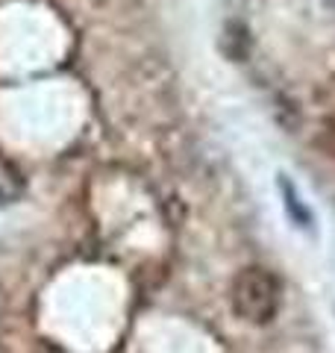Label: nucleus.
<instances>
[{
  "mask_svg": "<svg viewBox=\"0 0 335 353\" xmlns=\"http://www.w3.org/2000/svg\"><path fill=\"white\" fill-rule=\"evenodd\" d=\"M230 301L241 321L262 327L276 318L279 303H283V285H279V280L267 268L253 265V268H244L236 274L230 289Z\"/></svg>",
  "mask_w": 335,
  "mask_h": 353,
  "instance_id": "f257e3e1",
  "label": "nucleus"
},
{
  "mask_svg": "<svg viewBox=\"0 0 335 353\" xmlns=\"http://www.w3.org/2000/svg\"><path fill=\"white\" fill-rule=\"evenodd\" d=\"M279 189H283V201H285V209H288V215H292V221H294L297 227L309 230L312 227V212L303 206V201H300L297 189L288 180H279Z\"/></svg>",
  "mask_w": 335,
  "mask_h": 353,
  "instance_id": "20e7f679",
  "label": "nucleus"
},
{
  "mask_svg": "<svg viewBox=\"0 0 335 353\" xmlns=\"http://www.w3.org/2000/svg\"><path fill=\"white\" fill-rule=\"evenodd\" d=\"M329 3H332V6H335V0H329Z\"/></svg>",
  "mask_w": 335,
  "mask_h": 353,
  "instance_id": "39448f33",
  "label": "nucleus"
},
{
  "mask_svg": "<svg viewBox=\"0 0 335 353\" xmlns=\"http://www.w3.org/2000/svg\"><path fill=\"white\" fill-rule=\"evenodd\" d=\"M221 48H223V53H227L232 62H241L250 53V32H247V27L238 24V21H230V24L223 27Z\"/></svg>",
  "mask_w": 335,
  "mask_h": 353,
  "instance_id": "7ed1b4c3",
  "label": "nucleus"
},
{
  "mask_svg": "<svg viewBox=\"0 0 335 353\" xmlns=\"http://www.w3.org/2000/svg\"><path fill=\"white\" fill-rule=\"evenodd\" d=\"M27 192V180L21 174L18 165L0 153V206H9V203H18Z\"/></svg>",
  "mask_w": 335,
  "mask_h": 353,
  "instance_id": "f03ea898",
  "label": "nucleus"
}]
</instances>
